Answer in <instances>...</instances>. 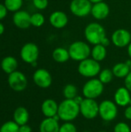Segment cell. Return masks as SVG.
Wrapping results in <instances>:
<instances>
[{
    "instance_id": "cell-45",
    "label": "cell",
    "mask_w": 131,
    "mask_h": 132,
    "mask_svg": "<svg viewBox=\"0 0 131 132\" xmlns=\"http://www.w3.org/2000/svg\"><path fill=\"white\" fill-rule=\"evenodd\" d=\"M83 132H90V131H83Z\"/></svg>"
},
{
    "instance_id": "cell-3",
    "label": "cell",
    "mask_w": 131,
    "mask_h": 132,
    "mask_svg": "<svg viewBox=\"0 0 131 132\" xmlns=\"http://www.w3.org/2000/svg\"><path fill=\"white\" fill-rule=\"evenodd\" d=\"M70 59L80 62L84 60L91 54V48L90 45L83 41H75L72 43L68 49Z\"/></svg>"
},
{
    "instance_id": "cell-32",
    "label": "cell",
    "mask_w": 131,
    "mask_h": 132,
    "mask_svg": "<svg viewBox=\"0 0 131 132\" xmlns=\"http://www.w3.org/2000/svg\"><path fill=\"white\" fill-rule=\"evenodd\" d=\"M7 13H8V9H6L5 5L0 3V21L5 18Z\"/></svg>"
},
{
    "instance_id": "cell-23",
    "label": "cell",
    "mask_w": 131,
    "mask_h": 132,
    "mask_svg": "<svg viewBox=\"0 0 131 132\" xmlns=\"http://www.w3.org/2000/svg\"><path fill=\"white\" fill-rule=\"evenodd\" d=\"M112 71L114 77L118 78H125L131 70L128 65L125 62V63H118L115 64L112 69Z\"/></svg>"
},
{
    "instance_id": "cell-2",
    "label": "cell",
    "mask_w": 131,
    "mask_h": 132,
    "mask_svg": "<svg viewBox=\"0 0 131 132\" xmlns=\"http://www.w3.org/2000/svg\"><path fill=\"white\" fill-rule=\"evenodd\" d=\"M84 36L87 43L92 45L100 44L102 40L107 36L104 27L98 22L89 23L84 29Z\"/></svg>"
},
{
    "instance_id": "cell-17",
    "label": "cell",
    "mask_w": 131,
    "mask_h": 132,
    "mask_svg": "<svg viewBox=\"0 0 131 132\" xmlns=\"http://www.w3.org/2000/svg\"><path fill=\"white\" fill-rule=\"evenodd\" d=\"M59 104L53 99L45 100L41 105V111L46 118H53L58 113Z\"/></svg>"
},
{
    "instance_id": "cell-27",
    "label": "cell",
    "mask_w": 131,
    "mask_h": 132,
    "mask_svg": "<svg viewBox=\"0 0 131 132\" xmlns=\"http://www.w3.org/2000/svg\"><path fill=\"white\" fill-rule=\"evenodd\" d=\"M31 26L39 28L43 26L45 23V16L40 12H36L31 15Z\"/></svg>"
},
{
    "instance_id": "cell-24",
    "label": "cell",
    "mask_w": 131,
    "mask_h": 132,
    "mask_svg": "<svg viewBox=\"0 0 131 132\" xmlns=\"http://www.w3.org/2000/svg\"><path fill=\"white\" fill-rule=\"evenodd\" d=\"M77 93V87L72 84H66L63 90V94L66 99H74L78 95Z\"/></svg>"
},
{
    "instance_id": "cell-22",
    "label": "cell",
    "mask_w": 131,
    "mask_h": 132,
    "mask_svg": "<svg viewBox=\"0 0 131 132\" xmlns=\"http://www.w3.org/2000/svg\"><path fill=\"white\" fill-rule=\"evenodd\" d=\"M107 47L103 46L102 44H97L94 45L93 47L91 49V54L90 56L92 58L97 62L103 61L107 57Z\"/></svg>"
},
{
    "instance_id": "cell-18",
    "label": "cell",
    "mask_w": 131,
    "mask_h": 132,
    "mask_svg": "<svg viewBox=\"0 0 131 132\" xmlns=\"http://www.w3.org/2000/svg\"><path fill=\"white\" fill-rule=\"evenodd\" d=\"M59 121L53 118H46L42 121L39 125V132H59Z\"/></svg>"
},
{
    "instance_id": "cell-14",
    "label": "cell",
    "mask_w": 131,
    "mask_h": 132,
    "mask_svg": "<svg viewBox=\"0 0 131 132\" xmlns=\"http://www.w3.org/2000/svg\"><path fill=\"white\" fill-rule=\"evenodd\" d=\"M50 25L56 29H63L66 26L69 22L67 15L63 11H54L49 18Z\"/></svg>"
},
{
    "instance_id": "cell-30",
    "label": "cell",
    "mask_w": 131,
    "mask_h": 132,
    "mask_svg": "<svg viewBox=\"0 0 131 132\" xmlns=\"http://www.w3.org/2000/svg\"><path fill=\"white\" fill-rule=\"evenodd\" d=\"M113 132H131L130 126L125 122L117 123L113 128Z\"/></svg>"
},
{
    "instance_id": "cell-36",
    "label": "cell",
    "mask_w": 131,
    "mask_h": 132,
    "mask_svg": "<svg viewBox=\"0 0 131 132\" xmlns=\"http://www.w3.org/2000/svg\"><path fill=\"white\" fill-rule=\"evenodd\" d=\"M100 44H102L103 46H106V47H107L110 44V39H108L107 36L102 40V42H101V43Z\"/></svg>"
},
{
    "instance_id": "cell-37",
    "label": "cell",
    "mask_w": 131,
    "mask_h": 132,
    "mask_svg": "<svg viewBox=\"0 0 131 132\" xmlns=\"http://www.w3.org/2000/svg\"><path fill=\"white\" fill-rule=\"evenodd\" d=\"M83 99H84V98H83L81 96H79V95H77V96H76V97H75L73 100L75 101V102H76V103H77V104L80 105V104H81V102L83 101Z\"/></svg>"
},
{
    "instance_id": "cell-43",
    "label": "cell",
    "mask_w": 131,
    "mask_h": 132,
    "mask_svg": "<svg viewBox=\"0 0 131 132\" xmlns=\"http://www.w3.org/2000/svg\"><path fill=\"white\" fill-rule=\"evenodd\" d=\"M99 132H107V131H99Z\"/></svg>"
},
{
    "instance_id": "cell-41",
    "label": "cell",
    "mask_w": 131,
    "mask_h": 132,
    "mask_svg": "<svg viewBox=\"0 0 131 132\" xmlns=\"http://www.w3.org/2000/svg\"><path fill=\"white\" fill-rule=\"evenodd\" d=\"M126 63L128 65V67H130V70H131V60L130 59V60H127L126 61Z\"/></svg>"
},
{
    "instance_id": "cell-28",
    "label": "cell",
    "mask_w": 131,
    "mask_h": 132,
    "mask_svg": "<svg viewBox=\"0 0 131 132\" xmlns=\"http://www.w3.org/2000/svg\"><path fill=\"white\" fill-rule=\"evenodd\" d=\"M0 132H19V125L14 121H6L1 126Z\"/></svg>"
},
{
    "instance_id": "cell-33",
    "label": "cell",
    "mask_w": 131,
    "mask_h": 132,
    "mask_svg": "<svg viewBox=\"0 0 131 132\" xmlns=\"http://www.w3.org/2000/svg\"><path fill=\"white\" fill-rule=\"evenodd\" d=\"M124 85H125V87H127V90L131 93V71L124 78Z\"/></svg>"
},
{
    "instance_id": "cell-39",
    "label": "cell",
    "mask_w": 131,
    "mask_h": 132,
    "mask_svg": "<svg viewBox=\"0 0 131 132\" xmlns=\"http://www.w3.org/2000/svg\"><path fill=\"white\" fill-rule=\"evenodd\" d=\"M127 54H128L130 59L131 60V43L128 45V46H127Z\"/></svg>"
},
{
    "instance_id": "cell-31",
    "label": "cell",
    "mask_w": 131,
    "mask_h": 132,
    "mask_svg": "<svg viewBox=\"0 0 131 132\" xmlns=\"http://www.w3.org/2000/svg\"><path fill=\"white\" fill-rule=\"evenodd\" d=\"M33 5L39 10L46 9L49 5L48 0H32Z\"/></svg>"
},
{
    "instance_id": "cell-29",
    "label": "cell",
    "mask_w": 131,
    "mask_h": 132,
    "mask_svg": "<svg viewBox=\"0 0 131 132\" xmlns=\"http://www.w3.org/2000/svg\"><path fill=\"white\" fill-rule=\"evenodd\" d=\"M59 132H77V129L72 122H64L60 125Z\"/></svg>"
},
{
    "instance_id": "cell-9",
    "label": "cell",
    "mask_w": 131,
    "mask_h": 132,
    "mask_svg": "<svg viewBox=\"0 0 131 132\" xmlns=\"http://www.w3.org/2000/svg\"><path fill=\"white\" fill-rule=\"evenodd\" d=\"M93 4L89 0H72L69 9L73 15L77 17H85L91 13Z\"/></svg>"
},
{
    "instance_id": "cell-11",
    "label": "cell",
    "mask_w": 131,
    "mask_h": 132,
    "mask_svg": "<svg viewBox=\"0 0 131 132\" xmlns=\"http://www.w3.org/2000/svg\"><path fill=\"white\" fill-rule=\"evenodd\" d=\"M32 79L36 86L43 89L49 87L53 82L51 73L47 70L43 68L36 70L33 73Z\"/></svg>"
},
{
    "instance_id": "cell-20",
    "label": "cell",
    "mask_w": 131,
    "mask_h": 132,
    "mask_svg": "<svg viewBox=\"0 0 131 132\" xmlns=\"http://www.w3.org/2000/svg\"><path fill=\"white\" fill-rule=\"evenodd\" d=\"M17 67H18V61L14 56H5L2 59L1 62V68L7 74H10L14 71H15Z\"/></svg>"
},
{
    "instance_id": "cell-13",
    "label": "cell",
    "mask_w": 131,
    "mask_h": 132,
    "mask_svg": "<svg viewBox=\"0 0 131 132\" xmlns=\"http://www.w3.org/2000/svg\"><path fill=\"white\" fill-rule=\"evenodd\" d=\"M31 15L25 10H19L14 12L12 16V22L14 25L19 29H25L31 26Z\"/></svg>"
},
{
    "instance_id": "cell-15",
    "label": "cell",
    "mask_w": 131,
    "mask_h": 132,
    "mask_svg": "<svg viewBox=\"0 0 131 132\" xmlns=\"http://www.w3.org/2000/svg\"><path fill=\"white\" fill-rule=\"evenodd\" d=\"M90 14L97 20H103L107 19L110 14V7L105 2L93 4Z\"/></svg>"
},
{
    "instance_id": "cell-8",
    "label": "cell",
    "mask_w": 131,
    "mask_h": 132,
    "mask_svg": "<svg viewBox=\"0 0 131 132\" xmlns=\"http://www.w3.org/2000/svg\"><path fill=\"white\" fill-rule=\"evenodd\" d=\"M8 84L12 90L16 92L23 91L28 84V80L25 75L18 70L8 74Z\"/></svg>"
},
{
    "instance_id": "cell-1",
    "label": "cell",
    "mask_w": 131,
    "mask_h": 132,
    "mask_svg": "<svg viewBox=\"0 0 131 132\" xmlns=\"http://www.w3.org/2000/svg\"><path fill=\"white\" fill-rule=\"evenodd\" d=\"M57 114L64 122H72L80 114V105L73 99H65L59 104Z\"/></svg>"
},
{
    "instance_id": "cell-34",
    "label": "cell",
    "mask_w": 131,
    "mask_h": 132,
    "mask_svg": "<svg viewBox=\"0 0 131 132\" xmlns=\"http://www.w3.org/2000/svg\"><path fill=\"white\" fill-rule=\"evenodd\" d=\"M19 132H32V128L27 124L19 126Z\"/></svg>"
},
{
    "instance_id": "cell-25",
    "label": "cell",
    "mask_w": 131,
    "mask_h": 132,
    "mask_svg": "<svg viewBox=\"0 0 131 132\" xmlns=\"http://www.w3.org/2000/svg\"><path fill=\"white\" fill-rule=\"evenodd\" d=\"M23 0H5L4 5L10 12H17L20 10L21 7L22 6Z\"/></svg>"
},
{
    "instance_id": "cell-42",
    "label": "cell",
    "mask_w": 131,
    "mask_h": 132,
    "mask_svg": "<svg viewBox=\"0 0 131 132\" xmlns=\"http://www.w3.org/2000/svg\"><path fill=\"white\" fill-rule=\"evenodd\" d=\"M31 66H32V67H36L37 66V61H36V62H33L32 63H31Z\"/></svg>"
},
{
    "instance_id": "cell-5",
    "label": "cell",
    "mask_w": 131,
    "mask_h": 132,
    "mask_svg": "<svg viewBox=\"0 0 131 132\" xmlns=\"http://www.w3.org/2000/svg\"><path fill=\"white\" fill-rule=\"evenodd\" d=\"M104 84L97 78H90L87 80L82 90L83 95L85 98L96 99L99 97L103 92Z\"/></svg>"
},
{
    "instance_id": "cell-16",
    "label": "cell",
    "mask_w": 131,
    "mask_h": 132,
    "mask_svg": "<svg viewBox=\"0 0 131 132\" xmlns=\"http://www.w3.org/2000/svg\"><path fill=\"white\" fill-rule=\"evenodd\" d=\"M131 100L130 92L125 87H119L114 94V102L117 106L127 107Z\"/></svg>"
},
{
    "instance_id": "cell-21",
    "label": "cell",
    "mask_w": 131,
    "mask_h": 132,
    "mask_svg": "<svg viewBox=\"0 0 131 132\" xmlns=\"http://www.w3.org/2000/svg\"><path fill=\"white\" fill-rule=\"evenodd\" d=\"M52 56L54 61L59 63H66L69 60V59H70L68 50L63 47H57L54 49L52 53Z\"/></svg>"
},
{
    "instance_id": "cell-12",
    "label": "cell",
    "mask_w": 131,
    "mask_h": 132,
    "mask_svg": "<svg viewBox=\"0 0 131 132\" xmlns=\"http://www.w3.org/2000/svg\"><path fill=\"white\" fill-rule=\"evenodd\" d=\"M113 44L118 48L128 46L131 43V33L125 29H116L111 36Z\"/></svg>"
},
{
    "instance_id": "cell-19",
    "label": "cell",
    "mask_w": 131,
    "mask_h": 132,
    "mask_svg": "<svg viewBox=\"0 0 131 132\" xmlns=\"http://www.w3.org/2000/svg\"><path fill=\"white\" fill-rule=\"evenodd\" d=\"M29 119V114L28 110L24 107L17 108L13 113V121L19 126L26 125Z\"/></svg>"
},
{
    "instance_id": "cell-6",
    "label": "cell",
    "mask_w": 131,
    "mask_h": 132,
    "mask_svg": "<svg viewBox=\"0 0 131 132\" xmlns=\"http://www.w3.org/2000/svg\"><path fill=\"white\" fill-rule=\"evenodd\" d=\"M118 114L117 105L110 100H104L99 104V115L107 122L113 121Z\"/></svg>"
},
{
    "instance_id": "cell-26",
    "label": "cell",
    "mask_w": 131,
    "mask_h": 132,
    "mask_svg": "<svg viewBox=\"0 0 131 132\" xmlns=\"http://www.w3.org/2000/svg\"><path fill=\"white\" fill-rule=\"evenodd\" d=\"M99 80L103 84H107L110 83L113 78V73L112 70L110 69H103L102 70L100 73H99Z\"/></svg>"
},
{
    "instance_id": "cell-46",
    "label": "cell",
    "mask_w": 131,
    "mask_h": 132,
    "mask_svg": "<svg viewBox=\"0 0 131 132\" xmlns=\"http://www.w3.org/2000/svg\"><path fill=\"white\" fill-rule=\"evenodd\" d=\"M27 1H29V0H27Z\"/></svg>"
},
{
    "instance_id": "cell-38",
    "label": "cell",
    "mask_w": 131,
    "mask_h": 132,
    "mask_svg": "<svg viewBox=\"0 0 131 132\" xmlns=\"http://www.w3.org/2000/svg\"><path fill=\"white\" fill-rule=\"evenodd\" d=\"M4 31H5V27H4V25L0 22V36L2 35L4 33Z\"/></svg>"
},
{
    "instance_id": "cell-10",
    "label": "cell",
    "mask_w": 131,
    "mask_h": 132,
    "mask_svg": "<svg viewBox=\"0 0 131 132\" xmlns=\"http://www.w3.org/2000/svg\"><path fill=\"white\" fill-rule=\"evenodd\" d=\"M39 55V50L34 43H27L22 46L20 50V57L26 63L31 64L37 61Z\"/></svg>"
},
{
    "instance_id": "cell-44",
    "label": "cell",
    "mask_w": 131,
    "mask_h": 132,
    "mask_svg": "<svg viewBox=\"0 0 131 132\" xmlns=\"http://www.w3.org/2000/svg\"><path fill=\"white\" fill-rule=\"evenodd\" d=\"M129 105H130L131 106V100H130V104H129Z\"/></svg>"
},
{
    "instance_id": "cell-35",
    "label": "cell",
    "mask_w": 131,
    "mask_h": 132,
    "mask_svg": "<svg viewBox=\"0 0 131 132\" xmlns=\"http://www.w3.org/2000/svg\"><path fill=\"white\" fill-rule=\"evenodd\" d=\"M124 117L127 119V120H130L131 121V106L129 105L126 108L125 111H124Z\"/></svg>"
},
{
    "instance_id": "cell-7",
    "label": "cell",
    "mask_w": 131,
    "mask_h": 132,
    "mask_svg": "<svg viewBox=\"0 0 131 132\" xmlns=\"http://www.w3.org/2000/svg\"><path fill=\"white\" fill-rule=\"evenodd\" d=\"M80 111L83 118L92 120L99 115V104L95 99L84 98L80 104Z\"/></svg>"
},
{
    "instance_id": "cell-4",
    "label": "cell",
    "mask_w": 131,
    "mask_h": 132,
    "mask_svg": "<svg viewBox=\"0 0 131 132\" xmlns=\"http://www.w3.org/2000/svg\"><path fill=\"white\" fill-rule=\"evenodd\" d=\"M77 70L82 77L86 78H94L99 75L101 71V67L100 62H97L93 58H87L80 62Z\"/></svg>"
},
{
    "instance_id": "cell-40",
    "label": "cell",
    "mask_w": 131,
    "mask_h": 132,
    "mask_svg": "<svg viewBox=\"0 0 131 132\" xmlns=\"http://www.w3.org/2000/svg\"><path fill=\"white\" fill-rule=\"evenodd\" d=\"M92 4H96L98 2H104V0H89Z\"/></svg>"
}]
</instances>
